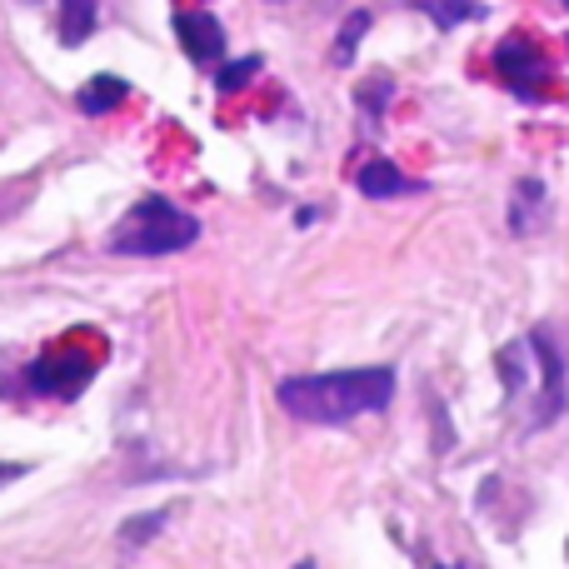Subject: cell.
Masks as SVG:
<instances>
[{"label": "cell", "mask_w": 569, "mask_h": 569, "mask_svg": "<svg viewBox=\"0 0 569 569\" xmlns=\"http://www.w3.org/2000/svg\"><path fill=\"white\" fill-rule=\"evenodd\" d=\"M355 190H360L365 200H400V196H415V190H425V186L405 176L395 160H365L360 176H355Z\"/></svg>", "instance_id": "52a82bcc"}, {"label": "cell", "mask_w": 569, "mask_h": 569, "mask_svg": "<svg viewBox=\"0 0 569 569\" xmlns=\"http://www.w3.org/2000/svg\"><path fill=\"white\" fill-rule=\"evenodd\" d=\"M20 475H26V465H0V485H6V480H20Z\"/></svg>", "instance_id": "2e32d148"}, {"label": "cell", "mask_w": 569, "mask_h": 569, "mask_svg": "<svg viewBox=\"0 0 569 569\" xmlns=\"http://www.w3.org/2000/svg\"><path fill=\"white\" fill-rule=\"evenodd\" d=\"M495 76L505 80V90H510L515 100L540 106V100L550 96L555 66H550V56H545L530 36H505L500 46H495Z\"/></svg>", "instance_id": "3957f363"}, {"label": "cell", "mask_w": 569, "mask_h": 569, "mask_svg": "<svg viewBox=\"0 0 569 569\" xmlns=\"http://www.w3.org/2000/svg\"><path fill=\"white\" fill-rule=\"evenodd\" d=\"M420 16H430V26H440V30H455V26H465V20H480L485 16V6L480 0H410Z\"/></svg>", "instance_id": "9c48e42d"}, {"label": "cell", "mask_w": 569, "mask_h": 569, "mask_svg": "<svg viewBox=\"0 0 569 569\" xmlns=\"http://www.w3.org/2000/svg\"><path fill=\"white\" fill-rule=\"evenodd\" d=\"M166 530V510H150V515H136V520L120 525V545L126 550H140V545H150V535Z\"/></svg>", "instance_id": "5bb4252c"}, {"label": "cell", "mask_w": 569, "mask_h": 569, "mask_svg": "<svg viewBox=\"0 0 569 569\" xmlns=\"http://www.w3.org/2000/svg\"><path fill=\"white\" fill-rule=\"evenodd\" d=\"M126 100H130V80H120V76H110V70H100V76H90L86 86H80L76 106L86 110V116H110V110L126 106Z\"/></svg>", "instance_id": "ba28073f"}, {"label": "cell", "mask_w": 569, "mask_h": 569, "mask_svg": "<svg viewBox=\"0 0 569 569\" xmlns=\"http://www.w3.org/2000/svg\"><path fill=\"white\" fill-rule=\"evenodd\" d=\"M96 30V0H60V46H86Z\"/></svg>", "instance_id": "8fae6325"}, {"label": "cell", "mask_w": 569, "mask_h": 569, "mask_svg": "<svg viewBox=\"0 0 569 569\" xmlns=\"http://www.w3.org/2000/svg\"><path fill=\"white\" fill-rule=\"evenodd\" d=\"M260 66H266V60H260V56L230 60V66H226V70H220V76H216V90H220V96H236L240 86H250V80L260 76Z\"/></svg>", "instance_id": "9a60e30c"}, {"label": "cell", "mask_w": 569, "mask_h": 569, "mask_svg": "<svg viewBox=\"0 0 569 569\" xmlns=\"http://www.w3.org/2000/svg\"><path fill=\"white\" fill-rule=\"evenodd\" d=\"M295 220H300V226H315V220H320V210L305 206V210H295Z\"/></svg>", "instance_id": "e0dca14e"}, {"label": "cell", "mask_w": 569, "mask_h": 569, "mask_svg": "<svg viewBox=\"0 0 569 569\" xmlns=\"http://www.w3.org/2000/svg\"><path fill=\"white\" fill-rule=\"evenodd\" d=\"M280 410L300 425H350L360 415H380L395 400L390 365H360V370H325L280 380Z\"/></svg>", "instance_id": "6da1fadb"}, {"label": "cell", "mask_w": 569, "mask_h": 569, "mask_svg": "<svg viewBox=\"0 0 569 569\" xmlns=\"http://www.w3.org/2000/svg\"><path fill=\"white\" fill-rule=\"evenodd\" d=\"M176 36H180V50H186L196 66H220L226 60V26L206 10H180L176 16Z\"/></svg>", "instance_id": "8992f818"}, {"label": "cell", "mask_w": 569, "mask_h": 569, "mask_svg": "<svg viewBox=\"0 0 569 569\" xmlns=\"http://www.w3.org/2000/svg\"><path fill=\"white\" fill-rule=\"evenodd\" d=\"M530 355L540 360V400H535V410H530V430H550L555 420L565 415V405H569V370H565V355L555 350V340H550V330H535L530 340Z\"/></svg>", "instance_id": "5b68a950"}, {"label": "cell", "mask_w": 569, "mask_h": 569, "mask_svg": "<svg viewBox=\"0 0 569 569\" xmlns=\"http://www.w3.org/2000/svg\"><path fill=\"white\" fill-rule=\"evenodd\" d=\"M200 240V220L186 216L176 200L166 196H146L120 216V226L110 230V256H140V260H156V256H180Z\"/></svg>", "instance_id": "7a4b0ae2"}, {"label": "cell", "mask_w": 569, "mask_h": 569, "mask_svg": "<svg viewBox=\"0 0 569 569\" xmlns=\"http://www.w3.org/2000/svg\"><path fill=\"white\" fill-rule=\"evenodd\" d=\"M370 26H375L370 10H350V16L340 20V36H335V46H330L335 66H355V50H360V40L370 36Z\"/></svg>", "instance_id": "30bf717a"}, {"label": "cell", "mask_w": 569, "mask_h": 569, "mask_svg": "<svg viewBox=\"0 0 569 569\" xmlns=\"http://www.w3.org/2000/svg\"><path fill=\"white\" fill-rule=\"evenodd\" d=\"M96 380V360L86 350H46L40 360H30L26 385L36 395H50V400H76L86 385Z\"/></svg>", "instance_id": "277c9868"}, {"label": "cell", "mask_w": 569, "mask_h": 569, "mask_svg": "<svg viewBox=\"0 0 569 569\" xmlns=\"http://www.w3.org/2000/svg\"><path fill=\"white\" fill-rule=\"evenodd\" d=\"M540 206H545V186H540V180H520V190H515V206H510V230H515V236L535 230V216H540Z\"/></svg>", "instance_id": "7c38bea8"}, {"label": "cell", "mask_w": 569, "mask_h": 569, "mask_svg": "<svg viewBox=\"0 0 569 569\" xmlns=\"http://www.w3.org/2000/svg\"><path fill=\"white\" fill-rule=\"evenodd\" d=\"M390 96H395V80H390V76H370L360 90H355L360 110L370 116V126H380V116H385V106H390Z\"/></svg>", "instance_id": "4fadbf2b"}, {"label": "cell", "mask_w": 569, "mask_h": 569, "mask_svg": "<svg viewBox=\"0 0 569 569\" xmlns=\"http://www.w3.org/2000/svg\"><path fill=\"white\" fill-rule=\"evenodd\" d=\"M565 10H569V0H565Z\"/></svg>", "instance_id": "ac0fdd59"}]
</instances>
